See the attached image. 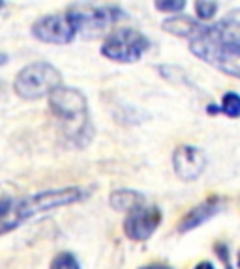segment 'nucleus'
Instances as JSON below:
<instances>
[{
  "label": "nucleus",
  "mask_w": 240,
  "mask_h": 269,
  "mask_svg": "<svg viewBox=\"0 0 240 269\" xmlns=\"http://www.w3.org/2000/svg\"><path fill=\"white\" fill-rule=\"evenodd\" d=\"M223 208H225V200H223L222 196L207 198L204 202H201V204H197V206H193V208L180 219L179 232L186 234V232L195 230V228H199L201 225H204L209 219L216 217L218 213H222Z\"/></svg>",
  "instance_id": "nucleus-10"
},
{
  "label": "nucleus",
  "mask_w": 240,
  "mask_h": 269,
  "mask_svg": "<svg viewBox=\"0 0 240 269\" xmlns=\"http://www.w3.org/2000/svg\"><path fill=\"white\" fill-rule=\"evenodd\" d=\"M51 269H81L79 260L75 258L72 252H58L53 262H51Z\"/></svg>",
  "instance_id": "nucleus-14"
},
{
  "label": "nucleus",
  "mask_w": 240,
  "mask_h": 269,
  "mask_svg": "<svg viewBox=\"0 0 240 269\" xmlns=\"http://www.w3.org/2000/svg\"><path fill=\"white\" fill-rule=\"evenodd\" d=\"M161 222V209L158 206H139L124 219V234L131 241H147L154 236Z\"/></svg>",
  "instance_id": "nucleus-8"
},
{
  "label": "nucleus",
  "mask_w": 240,
  "mask_h": 269,
  "mask_svg": "<svg viewBox=\"0 0 240 269\" xmlns=\"http://www.w3.org/2000/svg\"><path fill=\"white\" fill-rule=\"evenodd\" d=\"M238 267H240V254H238Z\"/></svg>",
  "instance_id": "nucleus-20"
},
{
  "label": "nucleus",
  "mask_w": 240,
  "mask_h": 269,
  "mask_svg": "<svg viewBox=\"0 0 240 269\" xmlns=\"http://www.w3.org/2000/svg\"><path fill=\"white\" fill-rule=\"evenodd\" d=\"M150 39L143 32L135 28H117L111 30L104 39V45L99 53L111 62H120V64H133L143 58V55L150 49Z\"/></svg>",
  "instance_id": "nucleus-5"
},
{
  "label": "nucleus",
  "mask_w": 240,
  "mask_h": 269,
  "mask_svg": "<svg viewBox=\"0 0 240 269\" xmlns=\"http://www.w3.org/2000/svg\"><path fill=\"white\" fill-rule=\"evenodd\" d=\"M62 86V75L49 62H32L17 73L13 80V90L23 99L49 98L56 88Z\"/></svg>",
  "instance_id": "nucleus-4"
},
{
  "label": "nucleus",
  "mask_w": 240,
  "mask_h": 269,
  "mask_svg": "<svg viewBox=\"0 0 240 269\" xmlns=\"http://www.w3.org/2000/svg\"><path fill=\"white\" fill-rule=\"evenodd\" d=\"M49 109L62 123V131L74 146L85 148L92 141V122L88 103L81 90L64 86L56 88L49 98Z\"/></svg>",
  "instance_id": "nucleus-3"
},
{
  "label": "nucleus",
  "mask_w": 240,
  "mask_h": 269,
  "mask_svg": "<svg viewBox=\"0 0 240 269\" xmlns=\"http://www.w3.org/2000/svg\"><path fill=\"white\" fill-rule=\"evenodd\" d=\"M154 8L165 13H180L186 8L184 0H177V2H154Z\"/></svg>",
  "instance_id": "nucleus-16"
},
{
  "label": "nucleus",
  "mask_w": 240,
  "mask_h": 269,
  "mask_svg": "<svg viewBox=\"0 0 240 269\" xmlns=\"http://www.w3.org/2000/svg\"><path fill=\"white\" fill-rule=\"evenodd\" d=\"M90 193L83 187H62V189H49L40 191L34 195L23 196V198H10V196H2V204H0V217H2V227L0 232L8 234L13 228L21 227L25 220L32 219L40 213L45 211H53L56 208H64V206H72L77 202H83L88 198Z\"/></svg>",
  "instance_id": "nucleus-2"
},
{
  "label": "nucleus",
  "mask_w": 240,
  "mask_h": 269,
  "mask_svg": "<svg viewBox=\"0 0 240 269\" xmlns=\"http://www.w3.org/2000/svg\"><path fill=\"white\" fill-rule=\"evenodd\" d=\"M190 51L204 64L240 79V21L223 19L214 25H204L190 39Z\"/></svg>",
  "instance_id": "nucleus-1"
},
{
  "label": "nucleus",
  "mask_w": 240,
  "mask_h": 269,
  "mask_svg": "<svg viewBox=\"0 0 240 269\" xmlns=\"http://www.w3.org/2000/svg\"><path fill=\"white\" fill-rule=\"evenodd\" d=\"M193 8H195L197 17L203 19V21L212 19L216 15V12H218V4H216V2H203V0H197V2L193 4Z\"/></svg>",
  "instance_id": "nucleus-15"
},
{
  "label": "nucleus",
  "mask_w": 240,
  "mask_h": 269,
  "mask_svg": "<svg viewBox=\"0 0 240 269\" xmlns=\"http://www.w3.org/2000/svg\"><path fill=\"white\" fill-rule=\"evenodd\" d=\"M222 112L229 118H240V96L236 92H225L222 96Z\"/></svg>",
  "instance_id": "nucleus-13"
},
{
  "label": "nucleus",
  "mask_w": 240,
  "mask_h": 269,
  "mask_svg": "<svg viewBox=\"0 0 240 269\" xmlns=\"http://www.w3.org/2000/svg\"><path fill=\"white\" fill-rule=\"evenodd\" d=\"M145 195L139 193V191L133 189H117L113 191L111 196H109V204H111L113 209L117 211H133L139 206H145Z\"/></svg>",
  "instance_id": "nucleus-12"
},
{
  "label": "nucleus",
  "mask_w": 240,
  "mask_h": 269,
  "mask_svg": "<svg viewBox=\"0 0 240 269\" xmlns=\"http://www.w3.org/2000/svg\"><path fill=\"white\" fill-rule=\"evenodd\" d=\"M68 13L83 37H96L105 28L126 17V12L115 4H74L70 6Z\"/></svg>",
  "instance_id": "nucleus-6"
},
{
  "label": "nucleus",
  "mask_w": 240,
  "mask_h": 269,
  "mask_svg": "<svg viewBox=\"0 0 240 269\" xmlns=\"http://www.w3.org/2000/svg\"><path fill=\"white\" fill-rule=\"evenodd\" d=\"M203 23L195 21L193 17H188V15H173V17L165 19L161 23V28L173 36L179 37H188V39H193L197 36L201 28H203Z\"/></svg>",
  "instance_id": "nucleus-11"
},
{
  "label": "nucleus",
  "mask_w": 240,
  "mask_h": 269,
  "mask_svg": "<svg viewBox=\"0 0 240 269\" xmlns=\"http://www.w3.org/2000/svg\"><path fill=\"white\" fill-rule=\"evenodd\" d=\"M173 168L182 182H195L207 168V155L201 148L184 144L173 153Z\"/></svg>",
  "instance_id": "nucleus-9"
},
{
  "label": "nucleus",
  "mask_w": 240,
  "mask_h": 269,
  "mask_svg": "<svg viewBox=\"0 0 240 269\" xmlns=\"http://www.w3.org/2000/svg\"><path fill=\"white\" fill-rule=\"evenodd\" d=\"M193 269H216L214 267V263H210V262H201V263H197L195 267Z\"/></svg>",
  "instance_id": "nucleus-19"
},
{
  "label": "nucleus",
  "mask_w": 240,
  "mask_h": 269,
  "mask_svg": "<svg viewBox=\"0 0 240 269\" xmlns=\"http://www.w3.org/2000/svg\"><path fill=\"white\" fill-rule=\"evenodd\" d=\"M139 269H173L169 265H163V263H148V265H143Z\"/></svg>",
  "instance_id": "nucleus-18"
},
{
  "label": "nucleus",
  "mask_w": 240,
  "mask_h": 269,
  "mask_svg": "<svg viewBox=\"0 0 240 269\" xmlns=\"http://www.w3.org/2000/svg\"><path fill=\"white\" fill-rule=\"evenodd\" d=\"M207 112H209V114H220V112H222V105L210 103L209 107H207Z\"/></svg>",
  "instance_id": "nucleus-17"
},
{
  "label": "nucleus",
  "mask_w": 240,
  "mask_h": 269,
  "mask_svg": "<svg viewBox=\"0 0 240 269\" xmlns=\"http://www.w3.org/2000/svg\"><path fill=\"white\" fill-rule=\"evenodd\" d=\"M30 32L36 39L43 43H53V45H68L79 34L68 12L43 15L32 25Z\"/></svg>",
  "instance_id": "nucleus-7"
}]
</instances>
